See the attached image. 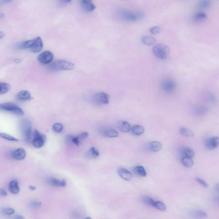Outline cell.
Here are the masks:
<instances>
[{"instance_id": "44dd1931", "label": "cell", "mask_w": 219, "mask_h": 219, "mask_svg": "<svg viewBox=\"0 0 219 219\" xmlns=\"http://www.w3.org/2000/svg\"><path fill=\"white\" fill-rule=\"evenodd\" d=\"M181 157L185 156V157L192 158L195 156V153L193 149H192L190 147H186L182 149V150L181 151Z\"/></svg>"}, {"instance_id": "cb8c5ba5", "label": "cell", "mask_w": 219, "mask_h": 219, "mask_svg": "<svg viewBox=\"0 0 219 219\" xmlns=\"http://www.w3.org/2000/svg\"><path fill=\"white\" fill-rule=\"evenodd\" d=\"M118 129H120L121 132L123 133H128L131 131L132 127L131 125L129 124L126 121H122L119 123L118 125Z\"/></svg>"}, {"instance_id": "d6a6232c", "label": "cell", "mask_w": 219, "mask_h": 219, "mask_svg": "<svg viewBox=\"0 0 219 219\" xmlns=\"http://www.w3.org/2000/svg\"><path fill=\"white\" fill-rule=\"evenodd\" d=\"M204 97L206 99V100L208 102L212 103H215L217 101V99L215 97V95H213V94L208 92L204 94Z\"/></svg>"}, {"instance_id": "277c9868", "label": "cell", "mask_w": 219, "mask_h": 219, "mask_svg": "<svg viewBox=\"0 0 219 219\" xmlns=\"http://www.w3.org/2000/svg\"><path fill=\"white\" fill-rule=\"evenodd\" d=\"M162 90L166 94H174L177 88V85L174 80L170 78H167L162 81L160 83Z\"/></svg>"}, {"instance_id": "603a6c76", "label": "cell", "mask_w": 219, "mask_h": 219, "mask_svg": "<svg viewBox=\"0 0 219 219\" xmlns=\"http://www.w3.org/2000/svg\"><path fill=\"white\" fill-rule=\"evenodd\" d=\"M142 42L146 46H152L156 43V38L152 36H144L141 39Z\"/></svg>"}, {"instance_id": "8fae6325", "label": "cell", "mask_w": 219, "mask_h": 219, "mask_svg": "<svg viewBox=\"0 0 219 219\" xmlns=\"http://www.w3.org/2000/svg\"><path fill=\"white\" fill-rule=\"evenodd\" d=\"M193 114L197 117H203L206 115L208 112V108L207 106L203 105H195L192 108Z\"/></svg>"}, {"instance_id": "f5cc1de1", "label": "cell", "mask_w": 219, "mask_h": 219, "mask_svg": "<svg viewBox=\"0 0 219 219\" xmlns=\"http://www.w3.org/2000/svg\"><path fill=\"white\" fill-rule=\"evenodd\" d=\"M216 188L218 191H219V183L216 185Z\"/></svg>"}, {"instance_id": "11a10c76", "label": "cell", "mask_w": 219, "mask_h": 219, "mask_svg": "<svg viewBox=\"0 0 219 219\" xmlns=\"http://www.w3.org/2000/svg\"><path fill=\"white\" fill-rule=\"evenodd\" d=\"M85 219H92L91 217H87Z\"/></svg>"}, {"instance_id": "4dcf8cb0", "label": "cell", "mask_w": 219, "mask_h": 219, "mask_svg": "<svg viewBox=\"0 0 219 219\" xmlns=\"http://www.w3.org/2000/svg\"><path fill=\"white\" fill-rule=\"evenodd\" d=\"M10 89L11 86L7 83H0V94H5L7 93Z\"/></svg>"}, {"instance_id": "2e32d148", "label": "cell", "mask_w": 219, "mask_h": 219, "mask_svg": "<svg viewBox=\"0 0 219 219\" xmlns=\"http://www.w3.org/2000/svg\"><path fill=\"white\" fill-rule=\"evenodd\" d=\"M26 153L23 148L17 149L12 153V157L16 160H23L25 158Z\"/></svg>"}, {"instance_id": "f6af8a7d", "label": "cell", "mask_w": 219, "mask_h": 219, "mask_svg": "<svg viewBox=\"0 0 219 219\" xmlns=\"http://www.w3.org/2000/svg\"><path fill=\"white\" fill-rule=\"evenodd\" d=\"M13 0H0V5H4L11 3Z\"/></svg>"}, {"instance_id": "30bf717a", "label": "cell", "mask_w": 219, "mask_h": 219, "mask_svg": "<svg viewBox=\"0 0 219 219\" xmlns=\"http://www.w3.org/2000/svg\"><path fill=\"white\" fill-rule=\"evenodd\" d=\"M54 58L53 54L49 51H45L40 54L38 56V61L43 65L51 64Z\"/></svg>"}, {"instance_id": "681fc988", "label": "cell", "mask_w": 219, "mask_h": 219, "mask_svg": "<svg viewBox=\"0 0 219 219\" xmlns=\"http://www.w3.org/2000/svg\"><path fill=\"white\" fill-rule=\"evenodd\" d=\"M4 36H5V34H4L3 32L0 31V39L2 38Z\"/></svg>"}, {"instance_id": "6da1fadb", "label": "cell", "mask_w": 219, "mask_h": 219, "mask_svg": "<svg viewBox=\"0 0 219 219\" xmlns=\"http://www.w3.org/2000/svg\"><path fill=\"white\" fill-rule=\"evenodd\" d=\"M48 68L51 71H71L74 69V65L72 62L62 60H58L49 64Z\"/></svg>"}, {"instance_id": "d6986e66", "label": "cell", "mask_w": 219, "mask_h": 219, "mask_svg": "<svg viewBox=\"0 0 219 219\" xmlns=\"http://www.w3.org/2000/svg\"><path fill=\"white\" fill-rule=\"evenodd\" d=\"M99 155H100V153H99V151L94 147H91L86 153V157L88 159H96L98 158Z\"/></svg>"}, {"instance_id": "7c38bea8", "label": "cell", "mask_w": 219, "mask_h": 219, "mask_svg": "<svg viewBox=\"0 0 219 219\" xmlns=\"http://www.w3.org/2000/svg\"><path fill=\"white\" fill-rule=\"evenodd\" d=\"M218 146L219 136H212L208 138L205 141V147L208 150H213Z\"/></svg>"}, {"instance_id": "7a4b0ae2", "label": "cell", "mask_w": 219, "mask_h": 219, "mask_svg": "<svg viewBox=\"0 0 219 219\" xmlns=\"http://www.w3.org/2000/svg\"><path fill=\"white\" fill-rule=\"evenodd\" d=\"M153 53L154 55L160 60L167 59L170 53L169 47L164 44H158L153 48Z\"/></svg>"}, {"instance_id": "83f0119b", "label": "cell", "mask_w": 219, "mask_h": 219, "mask_svg": "<svg viewBox=\"0 0 219 219\" xmlns=\"http://www.w3.org/2000/svg\"><path fill=\"white\" fill-rule=\"evenodd\" d=\"M181 162L182 164L186 168L192 167L194 163L192 158H188V157H185V156L181 157Z\"/></svg>"}, {"instance_id": "836d02e7", "label": "cell", "mask_w": 219, "mask_h": 219, "mask_svg": "<svg viewBox=\"0 0 219 219\" xmlns=\"http://www.w3.org/2000/svg\"><path fill=\"white\" fill-rule=\"evenodd\" d=\"M0 137H2L7 141H12V142H17L18 139L15 138L14 136L7 134V133H0Z\"/></svg>"}, {"instance_id": "8d00e7d4", "label": "cell", "mask_w": 219, "mask_h": 219, "mask_svg": "<svg viewBox=\"0 0 219 219\" xmlns=\"http://www.w3.org/2000/svg\"><path fill=\"white\" fill-rule=\"evenodd\" d=\"M83 8H84L85 11L88 12H91L94 11L96 8L95 4H94L92 2L87 3V4H83Z\"/></svg>"}, {"instance_id": "4316f807", "label": "cell", "mask_w": 219, "mask_h": 219, "mask_svg": "<svg viewBox=\"0 0 219 219\" xmlns=\"http://www.w3.org/2000/svg\"><path fill=\"white\" fill-rule=\"evenodd\" d=\"M180 133L184 137L192 138L194 136V133L190 129L186 127H181L180 129Z\"/></svg>"}, {"instance_id": "ba28073f", "label": "cell", "mask_w": 219, "mask_h": 219, "mask_svg": "<svg viewBox=\"0 0 219 219\" xmlns=\"http://www.w3.org/2000/svg\"><path fill=\"white\" fill-rule=\"evenodd\" d=\"M109 100L110 96L105 92H99L95 94L92 97V102L94 104L98 105H107L109 103Z\"/></svg>"}, {"instance_id": "ab89813d", "label": "cell", "mask_w": 219, "mask_h": 219, "mask_svg": "<svg viewBox=\"0 0 219 219\" xmlns=\"http://www.w3.org/2000/svg\"><path fill=\"white\" fill-rule=\"evenodd\" d=\"M2 213L7 215H12L15 213V210L12 208H5L2 209Z\"/></svg>"}, {"instance_id": "7dc6e473", "label": "cell", "mask_w": 219, "mask_h": 219, "mask_svg": "<svg viewBox=\"0 0 219 219\" xmlns=\"http://www.w3.org/2000/svg\"><path fill=\"white\" fill-rule=\"evenodd\" d=\"M82 4H87V3H89L91 2H92V0H82Z\"/></svg>"}, {"instance_id": "ee69618b", "label": "cell", "mask_w": 219, "mask_h": 219, "mask_svg": "<svg viewBox=\"0 0 219 219\" xmlns=\"http://www.w3.org/2000/svg\"><path fill=\"white\" fill-rule=\"evenodd\" d=\"M7 195V192L3 188L0 189V196L5 197Z\"/></svg>"}, {"instance_id": "db71d44e", "label": "cell", "mask_w": 219, "mask_h": 219, "mask_svg": "<svg viewBox=\"0 0 219 219\" xmlns=\"http://www.w3.org/2000/svg\"><path fill=\"white\" fill-rule=\"evenodd\" d=\"M15 62H17V63H18L19 62H21V60H16Z\"/></svg>"}, {"instance_id": "b9f144b4", "label": "cell", "mask_w": 219, "mask_h": 219, "mask_svg": "<svg viewBox=\"0 0 219 219\" xmlns=\"http://www.w3.org/2000/svg\"><path fill=\"white\" fill-rule=\"evenodd\" d=\"M195 180H196V181L198 183H199L203 187H204V188H208V184L207 183V182L206 181L203 180V179H201L200 177H196Z\"/></svg>"}, {"instance_id": "52a82bcc", "label": "cell", "mask_w": 219, "mask_h": 219, "mask_svg": "<svg viewBox=\"0 0 219 219\" xmlns=\"http://www.w3.org/2000/svg\"><path fill=\"white\" fill-rule=\"evenodd\" d=\"M33 138L32 141V145L36 148H41L42 147L46 140V137L44 135L41 134L38 131L35 130L33 133Z\"/></svg>"}, {"instance_id": "e0dca14e", "label": "cell", "mask_w": 219, "mask_h": 219, "mask_svg": "<svg viewBox=\"0 0 219 219\" xmlns=\"http://www.w3.org/2000/svg\"><path fill=\"white\" fill-rule=\"evenodd\" d=\"M47 183L55 187H65L67 185V182L64 180H58L55 177H50L47 180Z\"/></svg>"}, {"instance_id": "1f68e13d", "label": "cell", "mask_w": 219, "mask_h": 219, "mask_svg": "<svg viewBox=\"0 0 219 219\" xmlns=\"http://www.w3.org/2000/svg\"><path fill=\"white\" fill-rule=\"evenodd\" d=\"M35 39L28 40V41H25L21 43L19 46V47L21 49H30L34 43Z\"/></svg>"}, {"instance_id": "ac0fdd59", "label": "cell", "mask_w": 219, "mask_h": 219, "mask_svg": "<svg viewBox=\"0 0 219 219\" xmlns=\"http://www.w3.org/2000/svg\"><path fill=\"white\" fill-rule=\"evenodd\" d=\"M8 188L10 192L13 194H17L20 192V188L17 180H13L10 182Z\"/></svg>"}, {"instance_id": "d4e9b609", "label": "cell", "mask_w": 219, "mask_h": 219, "mask_svg": "<svg viewBox=\"0 0 219 219\" xmlns=\"http://www.w3.org/2000/svg\"><path fill=\"white\" fill-rule=\"evenodd\" d=\"M131 131L134 135L140 136V135H142V134H144V133L145 132V129H144V127L142 126L135 125L132 128Z\"/></svg>"}, {"instance_id": "f35d334b", "label": "cell", "mask_w": 219, "mask_h": 219, "mask_svg": "<svg viewBox=\"0 0 219 219\" xmlns=\"http://www.w3.org/2000/svg\"><path fill=\"white\" fill-rule=\"evenodd\" d=\"M63 129H64V126L60 123H55L53 125V129L54 130V132L56 133H60L61 132H62Z\"/></svg>"}, {"instance_id": "e575fe53", "label": "cell", "mask_w": 219, "mask_h": 219, "mask_svg": "<svg viewBox=\"0 0 219 219\" xmlns=\"http://www.w3.org/2000/svg\"><path fill=\"white\" fill-rule=\"evenodd\" d=\"M210 5H211L210 0H200L199 3V7L203 10L208 8L210 7Z\"/></svg>"}, {"instance_id": "816d5d0a", "label": "cell", "mask_w": 219, "mask_h": 219, "mask_svg": "<svg viewBox=\"0 0 219 219\" xmlns=\"http://www.w3.org/2000/svg\"><path fill=\"white\" fill-rule=\"evenodd\" d=\"M5 17V15L3 14H0V19H2Z\"/></svg>"}, {"instance_id": "f1b7e54d", "label": "cell", "mask_w": 219, "mask_h": 219, "mask_svg": "<svg viewBox=\"0 0 219 219\" xmlns=\"http://www.w3.org/2000/svg\"><path fill=\"white\" fill-rule=\"evenodd\" d=\"M142 201L145 204H146L149 206H151V207L154 208L156 201L154 200L152 197H149V196H144L142 198Z\"/></svg>"}, {"instance_id": "9c48e42d", "label": "cell", "mask_w": 219, "mask_h": 219, "mask_svg": "<svg viewBox=\"0 0 219 219\" xmlns=\"http://www.w3.org/2000/svg\"><path fill=\"white\" fill-rule=\"evenodd\" d=\"M89 134L87 132H83L76 136L73 135H68L66 137V141L69 143H72L77 146H79L82 144V142L85 141L88 136Z\"/></svg>"}, {"instance_id": "f907efd6", "label": "cell", "mask_w": 219, "mask_h": 219, "mask_svg": "<svg viewBox=\"0 0 219 219\" xmlns=\"http://www.w3.org/2000/svg\"><path fill=\"white\" fill-rule=\"evenodd\" d=\"M63 1L65 3H70L71 2H72V0H63Z\"/></svg>"}, {"instance_id": "5b68a950", "label": "cell", "mask_w": 219, "mask_h": 219, "mask_svg": "<svg viewBox=\"0 0 219 219\" xmlns=\"http://www.w3.org/2000/svg\"><path fill=\"white\" fill-rule=\"evenodd\" d=\"M21 129L26 141L29 142L32 136L31 123L28 119H23L21 122Z\"/></svg>"}, {"instance_id": "484cf974", "label": "cell", "mask_w": 219, "mask_h": 219, "mask_svg": "<svg viewBox=\"0 0 219 219\" xmlns=\"http://www.w3.org/2000/svg\"><path fill=\"white\" fill-rule=\"evenodd\" d=\"M149 149L153 152H159L162 149V145L160 142L157 141H153L149 144Z\"/></svg>"}, {"instance_id": "c3c4849f", "label": "cell", "mask_w": 219, "mask_h": 219, "mask_svg": "<svg viewBox=\"0 0 219 219\" xmlns=\"http://www.w3.org/2000/svg\"><path fill=\"white\" fill-rule=\"evenodd\" d=\"M29 189H30V190H36V187L34 186H32V185L29 186Z\"/></svg>"}, {"instance_id": "7bdbcfd3", "label": "cell", "mask_w": 219, "mask_h": 219, "mask_svg": "<svg viewBox=\"0 0 219 219\" xmlns=\"http://www.w3.org/2000/svg\"><path fill=\"white\" fill-rule=\"evenodd\" d=\"M41 206H42V203L38 201H32L30 203V206L33 208H38L40 207H41Z\"/></svg>"}, {"instance_id": "4fadbf2b", "label": "cell", "mask_w": 219, "mask_h": 219, "mask_svg": "<svg viewBox=\"0 0 219 219\" xmlns=\"http://www.w3.org/2000/svg\"><path fill=\"white\" fill-rule=\"evenodd\" d=\"M43 46L44 44L42 38L40 37H38L35 38L34 43L30 49L33 53H39L40 51H42Z\"/></svg>"}, {"instance_id": "7402d4cb", "label": "cell", "mask_w": 219, "mask_h": 219, "mask_svg": "<svg viewBox=\"0 0 219 219\" xmlns=\"http://www.w3.org/2000/svg\"><path fill=\"white\" fill-rule=\"evenodd\" d=\"M17 98L21 101H28L32 99L31 94L27 91H22L17 94Z\"/></svg>"}, {"instance_id": "3957f363", "label": "cell", "mask_w": 219, "mask_h": 219, "mask_svg": "<svg viewBox=\"0 0 219 219\" xmlns=\"http://www.w3.org/2000/svg\"><path fill=\"white\" fill-rule=\"evenodd\" d=\"M122 19L127 21H137L144 17V14L138 11H123L120 13Z\"/></svg>"}, {"instance_id": "f546056e", "label": "cell", "mask_w": 219, "mask_h": 219, "mask_svg": "<svg viewBox=\"0 0 219 219\" xmlns=\"http://www.w3.org/2000/svg\"><path fill=\"white\" fill-rule=\"evenodd\" d=\"M206 18H207V16L206 14L203 12H200L194 15V16L193 17V21L194 22H200L206 19Z\"/></svg>"}, {"instance_id": "5bb4252c", "label": "cell", "mask_w": 219, "mask_h": 219, "mask_svg": "<svg viewBox=\"0 0 219 219\" xmlns=\"http://www.w3.org/2000/svg\"><path fill=\"white\" fill-rule=\"evenodd\" d=\"M101 133L103 136L108 138H115L118 136V132L114 128L110 127L103 128L101 132Z\"/></svg>"}, {"instance_id": "9a60e30c", "label": "cell", "mask_w": 219, "mask_h": 219, "mask_svg": "<svg viewBox=\"0 0 219 219\" xmlns=\"http://www.w3.org/2000/svg\"><path fill=\"white\" fill-rule=\"evenodd\" d=\"M118 174L123 180L125 181H130L133 178L132 173L125 168H120L118 169Z\"/></svg>"}, {"instance_id": "d590c367", "label": "cell", "mask_w": 219, "mask_h": 219, "mask_svg": "<svg viewBox=\"0 0 219 219\" xmlns=\"http://www.w3.org/2000/svg\"><path fill=\"white\" fill-rule=\"evenodd\" d=\"M154 208H156L157 210H158L162 211V212L165 211L166 209H167V207H166V205L165 204V203H163L162 201H156Z\"/></svg>"}, {"instance_id": "ffe728a7", "label": "cell", "mask_w": 219, "mask_h": 219, "mask_svg": "<svg viewBox=\"0 0 219 219\" xmlns=\"http://www.w3.org/2000/svg\"><path fill=\"white\" fill-rule=\"evenodd\" d=\"M134 173L138 177H144L147 176V172L143 166L138 165L133 168Z\"/></svg>"}, {"instance_id": "8992f818", "label": "cell", "mask_w": 219, "mask_h": 219, "mask_svg": "<svg viewBox=\"0 0 219 219\" xmlns=\"http://www.w3.org/2000/svg\"><path fill=\"white\" fill-rule=\"evenodd\" d=\"M0 110L11 112L12 114L17 115H23L24 114L23 110H21L13 103H5L3 104H0Z\"/></svg>"}, {"instance_id": "bcb514c9", "label": "cell", "mask_w": 219, "mask_h": 219, "mask_svg": "<svg viewBox=\"0 0 219 219\" xmlns=\"http://www.w3.org/2000/svg\"><path fill=\"white\" fill-rule=\"evenodd\" d=\"M14 219H25V217L21 215H16L14 217Z\"/></svg>"}, {"instance_id": "60d3db41", "label": "cell", "mask_w": 219, "mask_h": 219, "mask_svg": "<svg viewBox=\"0 0 219 219\" xmlns=\"http://www.w3.org/2000/svg\"><path fill=\"white\" fill-rule=\"evenodd\" d=\"M161 28L159 26H154L150 29V32L153 35H158L161 32Z\"/></svg>"}, {"instance_id": "74e56055", "label": "cell", "mask_w": 219, "mask_h": 219, "mask_svg": "<svg viewBox=\"0 0 219 219\" xmlns=\"http://www.w3.org/2000/svg\"><path fill=\"white\" fill-rule=\"evenodd\" d=\"M193 215L195 218H203V217H207L208 214L203 211V210H195L194 212H193Z\"/></svg>"}]
</instances>
